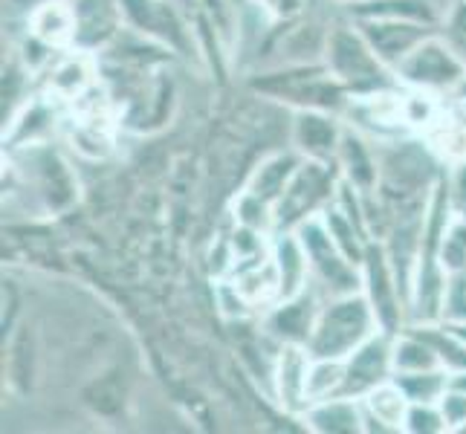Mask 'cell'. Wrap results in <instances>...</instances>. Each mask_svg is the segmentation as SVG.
<instances>
[{
	"mask_svg": "<svg viewBox=\"0 0 466 434\" xmlns=\"http://www.w3.org/2000/svg\"><path fill=\"white\" fill-rule=\"evenodd\" d=\"M443 308L455 321H466V276H458L452 284L446 287Z\"/></svg>",
	"mask_w": 466,
	"mask_h": 434,
	"instance_id": "1f68e13d",
	"label": "cell"
},
{
	"mask_svg": "<svg viewBox=\"0 0 466 434\" xmlns=\"http://www.w3.org/2000/svg\"><path fill=\"white\" fill-rule=\"evenodd\" d=\"M441 411L446 417V429H466V394L446 391L441 397Z\"/></svg>",
	"mask_w": 466,
	"mask_h": 434,
	"instance_id": "4dcf8cb0",
	"label": "cell"
},
{
	"mask_svg": "<svg viewBox=\"0 0 466 434\" xmlns=\"http://www.w3.org/2000/svg\"><path fill=\"white\" fill-rule=\"evenodd\" d=\"M299 171V159L293 154H276L264 159V163L258 166V171H255L252 183H249V191L255 197L267 200L269 206H276L279 197L284 195V188L290 186L293 174Z\"/></svg>",
	"mask_w": 466,
	"mask_h": 434,
	"instance_id": "9a60e30c",
	"label": "cell"
},
{
	"mask_svg": "<svg viewBox=\"0 0 466 434\" xmlns=\"http://www.w3.org/2000/svg\"><path fill=\"white\" fill-rule=\"evenodd\" d=\"M238 217H240V227H247V229H255V232H264L269 227V203L261 200V197H255L252 191H247L244 197H240L238 203Z\"/></svg>",
	"mask_w": 466,
	"mask_h": 434,
	"instance_id": "f1b7e54d",
	"label": "cell"
},
{
	"mask_svg": "<svg viewBox=\"0 0 466 434\" xmlns=\"http://www.w3.org/2000/svg\"><path fill=\"white\" fill-rule=\"evenodd\" d=\"M345 389V365L342 359H319L310 365V377H308V399L310 403H321L330 394Z\"/></svg>",
	"mask_w": 466,
	"mask_h": 434,
	"instance_id": "cb8c5ba5",
	"label": "cell"
},
{
	"mask_svg": "<svg viewBox=\"0 0 466 434\" xmlns=\"http://www.w3.org/2000/svg\"><path fill=\"white\" fill-rule=\"evenodd\" d=\"M374 308L360 296H342L321 313L310 333V353L316 359H342L350 357L374 328Z\"/></svg>",
	"mask_w": 466,
	"mask_h": 434,
	"instance_id": "6da1fadb",
	"label": "cell"
},
{
	"mask_svg": "<svg viewBox=\"0 0 466 434\" xmlns=\"http://www.w3.org/2000/svg\"><path fill=\"white\" fill-rule=\"evenodd\" d=\"M365 406H368V414L377 417V420L385 423L391 431H397L400 426H406V414L411 409V399L406 397V391L400 389L397 382H380L368 391Z\"/></svg>",
	"mask_w": 466,
	"mask_h": 434,
	"instance_id": "ac0fdd59",
	"label": "cell"
},
{
	"mask_svg": "<svg viewBox=\"0 0 466 434\" xmlns=\"http://www.w3.org/2000/svg\"><path fill=\"white\" fill-rule=\"evenodd\" d=\"M330 186H333V177L325 166H321V159H313L308 166H299L290 186L284 188V195L276 203V220L284 223V227L304 220L321 200L330 195Z\"/></svg>",
	"mask_w": 466,
	"mask_h": 434,
	"instance_id": "8992f818",
	"label": "cell"
},
{
	"mask_svg": "<svg viewBox=\"0 0 466 434\" xmlns=\"http://www.w3.org/2000/svg\"><path fill=\"white\" fill-rule=\"evenodd\" d=\"M353 15L360 21L368 18H391V21H431V6L426 0H357Z\"/></svg>",
	"mask_w": 466,
	"mask_h": 434,
	"instance_id": "d6986e66",
	"label": "cell"
},
{
	"mask_svg": "<svg viewBox=\"0 0 466 434\" xmlns=\"http://www.w3.org/2000/svg\"><path fill=\"white\" fill-rule=\"evenodd\" d=\"M403 429L414 434H435L446 429V417L441 409H435V403H411Z\"/></svg>",
	"mask_w": 466,
	"mask_h": 434,
	"instance_id": "4316f807",
	"label": "cell"
},
{
	"mask_svg": "<svg viewBox=\"0 0 466 434\" xmlns=\"http://www.w3.org/2000/svg\"><path fill=\"white\" fill-rule=\"evenodd\" d=\"M299 240L304 252H308V261L310 267L319 272V278L325 281L330 289L336 293L348 296L353 287H357V276H353V264L345 258V252L333 244V237L325 227V220L316 223L308 220L304 227L299 229Z\"/></svg>",
	"mask_w": 466,
	"mask_h": 434,
	"instance_id": "5b68a950",
	"label": "cell"
},
{
	"mask_svg": "<svg viewBox=\"0 0 466 434\" xmlns=\"http://www.w3.org/2000/svg\"><path fill=\"white\" fill-rule=\"evenodd\" d=\"M455 191H458V206H461V215H463V223H466V166H461V171H458Z\"/></svg>",
	"mask_w": 466,
	"mask_h": 434,
	"instance_id": "e575fe53",
	"label": "cell"
},
{
	"mask_svg": "<svg viewBox=\"0 0 466 434\" xmlns=\"http://www.w3.org/2000/svg\"><path fill=\"white\" fill-rule=\"evenodd\" d=\"M400 76L409 85L423 90H443L463 82V61L449 44L438 38H426L409 53V58L400 64Z\"/></svg>",
	"mask_w": 466,
	"mask_h": 434,
	"instance_id": "3957f363",
	"label": "cell"
},
{
	"mask_svg": "<svg viewBox=\"0 0 466 434\" xmlns=\"http://www.w3.org/2000/svg\"><path fill=\"white\" fill-rule=\"evenodd\" d=\"M255 87L287 102L308 105L310 110H328V107L342 105V82H330V78L319 70L272 73L261 78V82H255Z\"/></svg>",
	"mask_w": 466,
	"mask_h": 434,
	"instance_id": "277c9868",
	"label": "cell"
},
{
	"mask_svg": "<svg viewBox=\"0 0 466 434\" xmlns=\"http://www.w3.org/2000/svg\"><path fill=\"white\" fill-rule=\"evenodd\" d=\"M397 385L406 391L411 403H441V397L449 391V377H443L438 368H429V371L400 374Z\"/></svg>",
	"mask_w": 466,
	"mask_h": 434,
	"instance_id": "7402d4cb",
	"label": "cell"
},
{
	"mask_svg": "<svg viewBox=\"0 0 466 434\" xmlns=\"http://www.w3.org/2000/svg\"><path fill=\"white\" fill-rule=\"evenodd\" d=\"M32 35L46 46L76 41V9L61 4V0L38 6L35 15H32Z\"/></svg>",
	"mask_w": 466,
	"mask_h": 434,
	"instance_id": "5bb4252c",
	"label": "cell"
},
{
	"mask_svg": "<svg viewBox=\"0 0 466 434\" xmlns=\"http://www.w3.org/2000/svg\"><path fill=\"white\" fill-rule=\"evenodd\" d=\"M308 252H304L301 240L296 237H281L276 244V255H272V267L279 272L281 284V298H296L304 287V276H308Z\"/></svg>",
	"mask_w": 466,
	"mask_h": 434,
	"instance_id": "2e32d148",
	"label": "cell"
},
{
	"mask_svg": "<svg viewBox=\"0 0 466 434\" xmlns=\"http://www.w3.org/2000/svg\"><path fill=\"white\" fill-rule=\"evenodd\" d=\"M461 85H463V96H466V76H463V82H461Z\"/></svg>",
	"mask_w": 466,
	"mask_h": 434,
	"instance_id": "8d00e7d4",
	"label": "cell"
},
{
	"mask_svg": "<svg viewBox=\"0 0 466 434\" xmlns=\"http://www.w3.org/2000/svg\"><path fill=\"white\" fill-rule=\"evenodd\" d=\"M446 35H449V46L466 58V4H461L452 18H449V26H446Z\"/></svg>",
	"mask_w": 466,
	"mask_h": 434,
	"instance_id": "d6a6232c",
	"label": "cell"
},
{
	"mask_svg": "<svg viewBox=\"0 0 466 434\" xmlns=\"http://www.w3.org/2000/svg\"><path fill=\"white\" fill-rule=\"evenodd\" d=\"M449 391L466 394V368L463 371H455V377H449Z\"/></svg>",
	"mask_w": 466,
	"mask_h": 434,
	"instance_id": "d590c367",
	"label": "cell"
},
{
	"mask_svg": "<svg viewBox=\"0 0 466 434\" xmlns=\"http://www.w3.org/2000/svg\"><path fill=\"white\" fill-rule=\"evenodd\" d=\"M391 362L397 368V374H411V371H429V368H438L441 357L429 339H403V342L394 345Z\"/></svg>",
	"mask_w": 466,
	"mask_h": 434,
	"instance_id": "603a6c76",
	"label": "cell"
},
{
	"mask_svg": "<svg viewBox=\"0 0 466 434\" xmlns=\"http://www.w3.org/2000/svg\"><path fill=\"white\" fill-rule=\"evenodd\" d=\"M308 423L321 434H353L362 431V414L350 399H321L308 411Z\"/></svg>",
	"mask_w": 466,
	"mask_h": 434,
	"instance_id": "e0dca14e",
	"label": "cell"
},
{
	"mask_svg": "<svg viewBox=\"0 0 466 434\" xmlns=\"http://www.w3.org/2000/svg\"><path fill=\"white\" fill-rule=\"evenodd\" d=\"M308 377H310V353L299 342H287L276 362V391L284 409L299 411L308 406Z\"/></svg>",
	"mask_w": 466,
	"mask_h": 434,
	"instance_id": "30bf717a",
	"label": "cell"
},
{
	"mask_svg": "<svg viewBox=\"0 0 466 434\" xmlns=\"http://www.w3.org/2000/svg\"><path fill=\"white\" fill-rule=\"evenodd\" d=\"M438 145L443 148V154H449V156H463L466 154V134L455 131V127H449L446 134L438 136Z\"/></svg>",
	"mask_w": 466,
	"mask_h": 434,
	"instance_id": "836d02e7",
	"label": "cell"
},
{
	"mask_svg": "<svg viewBox=\"0 0 466 434\" xmlns=\"http://www.w3.org/2000/svg\"><path fill=\"white\" fill-rule=\"evenodd\" d=\"M365 281H368V298L377 316V325L382 330H394L400 325V308H397V284L391 278V269L380 249L365 252Z\"/></svg>",
	"mask_w": 466,
	"mask_h": 434,
	"instance_id": "9c48e42d",
	"label": "cell"
},
{
	"mask_svg": "<svg viewBox=\"0 0 466 434\" xmlns=\"http://www.w3.org/2000/svg\"><path fill=\"white\" fill-rule=\"evenodd\" d=\"M119 32L116 0H78L76 6V41L82 46H99Z\"/></svg>",
	"mask_w": 466,
	"mask_h": 434,
	"instance_id": "8fae6325",
	"label": "cell"
},
{
	"mask_svg": "<svg viewBox=\"0 0 466 434\" xmlns=\"http://www.w3.org/2000/svg\"><path fill=\"white\" fill-rule=\"evenodd\" d=\"M85 397H87V403L96 411H102V414H116L122 409V389H119V382H114V379L93 382L90 389L85 391Z\"/></svg>",
	"mask_w": 466,
	"mask_h": 434,
	"instance_id": "83f0119b",
	"label": "cell"
},
{
	"mask_svg": "<svg viewBox=\"0 0 466 434\" xmlns=\"http://www.w3.org/2000/svg\"><path fill=\"white\" fill-rule=\"evenodd\" d=\"M290 304H284L269 318V328L276 336L287 342H301V339H310L313 333V310H310V301L304 298H287Z\"/></svg>",
	"mask_w": 466,
	"mask_h": 434,
	"instance_id": "ffe728a7",
	"label": "cell"
},
{
	"mask_svg": "<svg viewBox=\"0 0 466 434\" xmlns=\"http://www.w3.org/2000/svg\"><path fill=\"white\" fill-rule=\"evenodd\" d=\"M328 70L353 90H374L382 85V61L374 56L362 32L336 29L328 41Z\"/></svg>",
	"mask_w": 466,
	"mask_h": 434,
	"instance_id": "7a4b0ae2",
	"label": "cell"
},
{
	"mask_svg": "<svg viewBox=\"0 0 466 434\" xmlns=\"http://www.w3.org/2000/svg\"><path fill=\"white\" fill-rule=\"evenodd\" d=\"M441 264L443 269H452V272H461L466 267V223L446 232L443 247H441Z\"/></svg>",
	"mask_w": 466,
	"mask_h": 434,
	"instance_id": "f546056e",
	"label": "cell"
},
{
	"mask_svg": "<svg viewBox=\"0 0 466 434\" xmlns=\"http://www.w3.org/2000/svg\"><path fill=\"white\" fill-rule=\"evenodd\" d=\"M122 12L139 32H151L174 46H183V29L168 6L157 4V0H122Z\"/></svg>",
	"mask_w": 466,
	"mask_h": 434,
	"instance_id": "4fadbf2b",
	"label": "cell"
},
{
	"mask_svg": "<svg viewBox=\"0 0 466 434\" xmlns=\"http://www.w3.org/2000/svg\"><path fill=\"white\" fill-rule=\"evenodd\" d=\"M362 38L371 44L374 56L382 64H394L400 67L417 44L429 38V29L420 21H391V18H368L360 21Z\"/></svg>",
	"mask_w": 466,
	"mask_h": 434,
	"instance_id": "52a82bcc",
	"label": "cell"
},
{
	"mask_svg": "<svg viewBox=\"0 0 466 434\" xmlns=\"http://www.w3.org/2000/svg\"><path fill=\"white\" fill-rule=\"evenodd\" d=\"M339 159H342V166H345V174H348V180L368 191V188H374L377 183V166H374V159L371 154H368V148L362 145V139L357 136H342L339 142Z\"/></svg>",
	"mask_w": 466,
	"mask_h": 434,
	"instance_id": "44dd1931",
	"label": "cell"
},
{
	"mask_svg": "<svg viewBox=\"0 0 466 434\" xmlns=\"http://www.w3.org/2000/svg\"><path fill=\"white\" fill-rule=\"evenodd\" d=\"M293 139L299 145L301 154H308L310 159H328L339 151V131H336V122L325 116L321 110H304L296 119L293 127Z\"/></svg>",
	"mask_w": 466,
	"mask_h": 434,
	"instance_id": "7c38bea8",
	"label": "cell"
},
{
	"mask_svg": "<svg viewBox=\"0 0 466 434\" xmlns=\"http://www.w3.org/2000/svg\"><path fill=\"white\" fill-rule=\"evenodd\" d=\"M325 227L333 237V244L345 252V258L350 264H360L365 258V249L360 244V232H357V223L353 217H345L342 212H328L325 215Z\"/></svg>",
	"mask_w": 466,
	"mask_h": 434,
	"instance_id": "d4e9b609",
	"label": "cell"
},
{
	"mask_svg": "<svg viewBox=\"0 0 466 434\" xmlns=\"http://www.w3.org/2000/svg\"><path fill=\"white\" fill-rule=\"evenodd\" d=\"M391 350L389 342L382 336H368V339L350 353V359L345 362V389L348 394H360V391H371L374 385L385 382L391 362Z\"/></svg>",
	"mask_w": 466,
	"mask_h": 434,
	"instance_id": "ba28073f",
	"label": "cell"
},
{
	"mask_svg": "<svg viewBox=\"0 0 466 434\" xmlns=\"http://www.w3.org/2000/svg\"><path fill=\"white\" fill-rule=\"evenodd\" d=\"M50 85L58 96H70V99H78L87 85H90V73L85 67V61H78V58H67V61H61L58 67L53 70V78H50Z\"/></svg>",
	"mask_w": 466,
	"mask_h": 434,
	"instance_id": "484cf974",
	"label": "cell"
}]
</instances>
